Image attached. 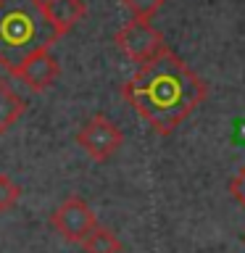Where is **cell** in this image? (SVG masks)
<instances>
[{
    "instance_id": "obj_1",
    "label": "cell",
    "mask_w": 245,
    "mask_h": 253,
    "mask_svg": "<svg viewBox=\"0 0 245 253\" xmlns=\"http://www.w3.org/2000/svg\"><path fill=\"white\" fill-rule=\"evenodd\" d=\"M205 82L169 47L140 63L134 77L122 84V98L161 137L177 132V126L205 100Z\"/></svg>"
},
{
    "instance_id": "obj_2",
    "label": "cell",
    "mask_w": 245,
    "mask_h": 253,
    "mask_svg": "<svg viewBox=\"0 0 245 253\" xmlns=\"http://www.w3.org/2000/svg\"><path fill=\"white\" fill-rule=\"evenodd\" d=\"M58 40L42 0H0V66L11 77L29 55L50 50Z\"/></svg>"
},
{
    "instance_id": "obj_3",
    "label": "cell",
    "mask_w": 245,
    "mask_h": 253,
    "mask_svg": "<svg viewBox=\"0 0 245 253\" xmlns=\"http://www.w3.org/2000/svg\"><path fill=\"white\" fill-rule=\"evenodd\" d=\"M114 42H116L119 50H122L129 61H134V63H145V61H150L153 55H158L166 47L163 35L145 19L126 21L124 27L114 35Z\"/></svg>"
},
{
    "instance_id": "obj_4",
    "label": "cell",
    "mask_w": 245,
    "mask_h": 253,
    "mask_svg": "<svg viewBox=\"0 0 245 253\" xmlns=\"http://www.w3.org/2000/svg\"><path fill=\"white\" fill-rule=\"evenodd\" d=\"M77 145L84 150L92 161H108L119 148L124 145V132L111 122L106 114H95L90 122L77 132Z\"/></svg>"
},
{
    "instance_id": "obj_5",
    "label": "cell",
    "mask_w": 245,
    "mask_h": 253,
    "mask_svg": "<svg viewBox=\"0 0 245 253\" xmlns=\"http://www.w3.org/2000/svg\"><path fill=\"white\" fill-rule=\"evenodd\" d=\"M50 224L66 243H82L98 227V219H95V211L87 206V201H82L79 195H71L50 213Z\"/></svg>"
},
{
    "instance_id": "obj_6",
    "label": "cell",
    "mask_w": 245,
    "mask_h": 253,
    "mask_svg": "<svg viewBox=\"0 0 245 253\" xmlns=\"http://www.w3.org/2000/svg\"><path fill=\"white\" fill-rule=\"evenodd\" d=\"M61 74V63L50 50H40L35 55H29L27 61L16 69V79H21L32 92H45L47 87H53V82Z\"/></svg>"
},
{
    "instance_id": "obj_7",
    "label": "cell",
    "mask_w": 245,
    "mask_h": 253,
    "mask_svg": "<svg viewBox=\"0 0 245 253\" xmlns=\"http://www.w3.org/2000/svg\"><path fill=\"white\" fill-rule=\"evenodd\" d=\"M42 8H45V16L50 19V24L61 37L66 32H71V27H77L87 16L84 0H42Z\"/></svg>"
},
{
    "instance_id": "obj_8",
    "label": "cell",
    "mask_w": 245,
    "mask_h": 253,
    "mask_svg": "<svg viewBox=\"0 0 245 253\" xmlns=\"http://www.w3.org/2000/svg\"><path fill=\"white\" fill-rule=\"evenodd\" d=\"M27 111V103L5 79H0V134H5Z\"/></svg>"
},
{
    "instance_id": "obj_9",
    "label": "cell",
    "mask_w": 245,
    "mask_h": 253,
    "mask_svg": "<svg viewBox=\"0 0 245 253\" xmlns=\"http://www.w3.org/2000/svg\"><path fill=\"white\" fill-rule=\"evenodd\" d=\"M79 245H82L84 253H122V248H124L122 240H119L108 227H100V224L95 227Z\"/></svg>"
},
{
    "instance_id": "obj_10",
    "label": "cell",
    "mask_w": 245,
    "mask_h": 253,
    "mask_svg": "<svg viewBox=\"0 0 245 253\" xmlns=\"http://www.w3.org/2000/svg\"><path fill=\"white\" fill-rule=\"evenodd\" d=\"M166 0H122V5L132 13V19H145L150 21L153 16L163 8Z\"/></svg>"
},
{
    "instance_id": "obj_11",
    "label": "cell",
    "mask_w": 245,
    "mask_h": 253,
    "mask_svg": "<svg viewBox=\"0 0 245 253\" xmlns=\"http://www.w3.org/2000/svg\"><path fill=\"white\" fill-rule=\"evenodd\" d=\"M21 198V187L19 182H13L8 174H0V213L11 211Z\"/></svg>"
},
{
    "instance_id": "obj_12",
    "label": "cell",
    "mask_w": 245,
    "mask_h": 253,
    "mask_svg": "<svg viewBox=\"0 0 245 253\" xmlns=\"http://www.w3.org/2000/svg\"><path fill=\"white\" fill-rule=\"evenodd\" d=\"M229 193H232V198L245 209V166L237 171V177L229 182Z\"/></svg>"
}]
</instances>
